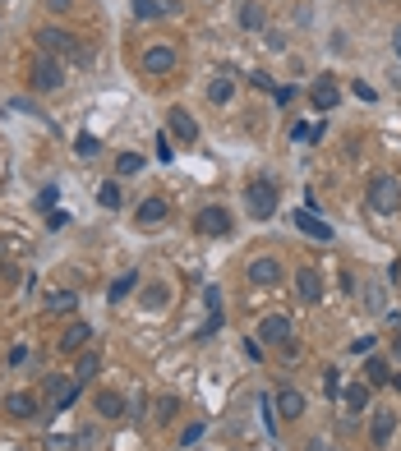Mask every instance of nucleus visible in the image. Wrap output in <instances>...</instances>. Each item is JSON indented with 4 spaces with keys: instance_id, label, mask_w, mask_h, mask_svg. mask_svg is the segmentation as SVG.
Listing matches in <instances>:
<instances>
[{
    "instance_id": "41",
    "label": "nucleus",
    "mask_w": 401,
    "mask_h": 451,
    "mask_svg": "<svg viewBox=\"0 0 401 451\" xmlns=\"http://www.w3.org/2000/svg\"><path fill=\"white\" fill-rule=\"evenodd\" d=\"M51 451H74V442L70 437H51Z\"/></svg>"
},
{
    "instance_id": "24",
    "label": "nucleus",
    "mask_w": 401,
    "mask_h": 451,
    "mask_svg": "<svg viewBox=\"0 0 401 451\" xmlns=\"http://www.w3.org/2000/svg\"><path fill=\"white\" fill-rule=\"evenodd\" d=\"M166 299H171V290H166V286H143V309H148V313H162Z\"/></svg>"
},
{
    "instance_id": "23",
    "label": "nucleus",
    "mask_w": 401,
    "mask_h": 451,
    "mask_svg": "<svg viewBox=\"0 0 401 451\" xmlns=\"http://www.w3.org/2000/svg\"><path fill=\"white\" fill-rule=\"evenodd\" d=\"M365 378H369V387H383V382H392V373H387V364H383L378 355L365 359Z\"/></svg>"
},
{
    "instance_id": "8",
    "label": "nucleus",
    "mask_w": 401,
    "mask_h": 451,
    "mask_svg": "<svg viewBox=\"0 0 401 451\" xmlns=\"http://www.w3.org/2000/svg\"><path fill=\"white\" fill-rule=\"evenodd\" d=\"M392 433H397V410H374V428H369L374 451H383L387 442H392Z\"/></svg>"
},
{
    "instance_id": "3",
    "label": "nucleus",
    "mask_w": 401,
    "mask_h": 451,
    "mask_svg": "<svg viewBox=\"0 0 401 451\" xmlns=\"http://www.w3.org/2000/svg\"><path fill=\"white\" fill-rule=\"evenodd\" d=\"M369 208L383 212V217H392V212H401V180H392V175H378L374 184H369Z\"/></svg>"
},
{
    "instance_id": "14",
    "label": "nucleus",
    "mask_w": 401,
    "mask_h": 451,
    "mask_svg": "<svg viewBox=\"0 0 401 451\" xmlns=\"http://www.w3.org/2000/svg\"><path fill=\"white\" fill-rule=\"evenodd\" d=\"M88 336H93V327H88V322H70V327H65V336L56 341V350H61V355H74V350L88 346Z\"/></svg>"
},
{
    "instance_id": "32",
    "label": "nucleus",
    "mask_w": 401,
    "mask_h": 451,
    "mask_svg": "<svg viewBox=\"0 0 401 451\" xmlns=\"http://www.w3.org/2000/svg\"><path fill=\"white\" fill-rule=\"evenodd\" d=\"M203 433H208V424H189V428H184V433H180V447H194V442H199Z\"/></svg>"
},
{
    "instance_id": "6",
    "label": "nucleus",
    "mask_w": 401,
    "mask_h": 451,
    "mask_svg": "<svg viewBox=\"0 0 401 451\" xmlns=\"http://www.w3.org/2000/svg\"><path fill=\"white\" fill-rule=\"evenodd\" d=\"M166 134H171V139H180V143H199V124H194V115L180 111V106L166 115Z\"/></svg>"
},
{
    "instance_id": "37",
    "label": "nucleus",
    "mask_w": 401,
    "mask_h": 451,
    "mask_svg": "<svg viewBox=\"0 0 401 451\" xmlns=\"http://www.w3.org/2000/svg\"><path fill=\"white\" fill-rule=\"evenodd\" d=\"M272 97H277V106H291L296 102V87H272Z\"/></svg>"
},
{
    "instance_id": "25",
    "label": "nucleus",
    "mask_w": 401,
    "mask_h": 451,
    "mask_svg": "<svg viewBox=\"0 0 401 451\" xmlns=\"http://www.w3.org/2000/svg\"><path fill=\"white\" fill-rule=\"evenodd\" d=\"M231 92H236V87H231V78H226V74L208 83V102H212V106H226V102H231Z\"/></svg>"
},
{
    "instance_id": "31",
    "label": "nucleus",
    "mask_w": 401,
    "mask_h": 451,
    "mask_svg": "<svg viewBox=\"0 0 401 451\" xmlns=\"http://www.w3.org/2000/svg\"><path fill=\"white\" fill-rule=\"evenodd\" d=\"M175 410H180V400H175V396H162V400H157V419H162V424H171Z\"/></svg>"
},
{
    "instance_id": "45",
    "label": "nucleus",
    "mask_w": 401,
    "mask_h": 451,
    "mask_svg": "<svg viewBox=\"0 0 401 451\" xmlns=\"http://www.w3.org/2000/svg\"><path fill=\"white\" fill-rule=\"evenodd\" d=\"M392 281H397V286H401V262H397V267H392Z\"/></svg>"
},
{
    "instance_id": "42",
    "label": "nucleus",
    "mask_w": 401,
    "mask_h": 451,
    "mask_svg": "<svg viewBox=\"0 0 401 451\" xmlns=\"http://www.w3.org/2000/svg\"><path fill=\"white\" fill-rule=\"evenodd\" d=\"M305 451H332V447L323 442V437H309V442H305Z\"/></svg>"
},
{
    "instance_id": "40",
    "label": "nucleus",
    "mask_w": 401,
    "mask_h": 451,
    "mask_svg": "<svg viewBox=\"0 0 401 451\" xmlns=\"http://www.w3.org/2000/svg\"><path fill=\"white\" fill-rule=\"evenodd\" d=\"M244 350H249V359H263V341L249 336V341H244Z\"/></svg>"
},
{
    "instance_id": "10",
    "label": "nucleus",
    "mask_w": 401,
    "mask_h": 451,
    "mask_svg": "<svg viewBox=\"0 0 401 451\" xmlns=\"http://www.w3.org/2000/svg\"><path fill=\"white\" fill-rule=\"evenodd\" d=\"M281 281V262L277 258H254L249 262V286H277Z\"/></svg>"
},
{
    "instance_id": "9",
    "label": "nucleus",
    "mask_w": 401,
    "mask_h": 451,
    "mask_svg": "<svg viewBox=\"0 0 401 451\" xmlns=\"http://www.w3.org/2000/svg\"><path fill=\"white\" fill-rule=\"evenodd\" d=\"M291 226H300L305 235H314V240H332V226L318 217V212H309V208H296L291 212Z\"/></svg>"
},
{
    "instance_id": "4",
    "label": "nucleus",
    "mask_w": 401,
    "mask_h": 451,
    "mask_svg": "<svg viewBox=\"0 0 401 451\" xmlns=\"http://www.w3.org/2000/svg\"><path fill=\"white\" fill-rule=\"evenodd\" d=\"M244 208H249V217L268 221L272 212H277V184L272 180H254L249 189H244Z\"/></svg>"
},
{
    "instance_id": "7",
    "label": "nucleus",
    "mask_w": 401,
    "mask_h": 451,
    "mask_svg": "<svg viewBox=\"0 0 401 451\" xmlns=\"http://www.w3.org/2000/svg\"><path fill=\"white\" fill-rule=\"evenodd\" d=\"M194 226H199L203 235H217L222 240V235H231V212L226 208H203L199 217H194Z\"/></svg>"
},
{
    "instance_id": "11",
    "label": "nucleus",
    "mask_w": 401,
    "mask_h": 451,
    "mask_svg": "<svg viewBox=\"0 0 401 451\" xmlns=\"http://www.w3.org/2000/svg\"><path fill=\"white\" fill-rule=\"evenodd\" d=\"M296 295L305 299V304H318L323 299V277H318L314 267H300L296 272Z\"/></svg>"
},
{
    "instance_id": "29",
    "label": "nucleus",
    "mask_w": 401,
    "mask_h": 451,
    "mask_svg": "<svg viewBox=\"0 0 401 451\" xmlns=\"http://www.w3.org/2000/svg\"><path fill=\"white\" fill-rule=\"evenodd\" d=\"M143 171V156L139 152H120L115 156V175H139Z\"/></svg>"
},
{
    "instance_id": "35",
    "label": "nucleus",
    "mask_w": 401,
    "mask_h": 451,
    "mask_svg": "<svg viewBox=\"0 0 401 451\" xmlns=\"http://www.w3.org/2000/svg\"><path fill=\"white\" fill-rule=\"evenodd\" d=\"M217 327H222V313H212V318H208V322H203V327H199V341H208V336H212V331H217Z\"/></svg>"
},
{
    "instance_id": "13",
    "label": "nucleus",
    "mask_w": 401,
    "mask_h": 451,
    "mask_svg": "<svg viewBox=\"0 0 401 451\" xmlns=\"http://www.w3.org/2000/svg\"><path fill=\"white\" fill-rule=\"evenodd\" d=\"M166 217H171V208H166V198H143L139 208H134V221H139V226H162Z\"/></svg>"
},
{
    "instance_id": "36",
    "label": "nucleus",
    "mask_w": 401,
    "mask_h": 451,
    "mask_svg": "<svg viewBox=\"0 0 401 451\" xmlns=\"http://www.w3.org/2000/svg\"><path fill=\"white\" fill-rule=\"evenodd\" d=\"M157 156H162V161H171V134H157Z\"/></svg>"
},
{
    "instance_id": "26",
    "label": "nucleus",
    "mask_w": 401,
    "mask_h": 451,
    "mask_svg": "<svg viewBox=\"0 0 401 451\" xmlns=\"http://www.w3.org/2000/svg\"><path fill=\"white\" fill-rule=\"evenodd\" d=\"M240 28H249V33H254V28H263V5H259V0H244V5H240Z\"/></svg>"
},
{
    "instance_id": "49",
    "label": "nucleus",
    "mask_w": 401,
    "mask_h": 451,
    "mask_svg": "<svg viewBox=\"0 0 401 451\" xmlns=\"http://www.w3.org/2000/svg\"><path fill=\"white\" fill-rule=\"evenodd\" d=\"M14 451H24V447H14Z\"/></svg>"
},
{
    "instance_id": "34",
    "label": "nucleus",
    "mask_w": 401,
    "mask_h": 451,
    "mask_svg": "<svg viewBox=\"0 0 401 451\" xmlns=\"http://www.w3.org/2000/svg\"><path fill=\"white\" fill-rule=\"evenodd\" d=\"M323 391H328V396H337V391H341V378H337V368H323Z\"/></svg>"
},
{
    "instance_id": "12",
    "label": "nucleus",
    "mask_w": 401,
    "mask_h": 451,
    "mask_svg": "<svg viewBox=\"0 0 401 451\" xmlns=\"http://www.w3.org/2000/svg\"><path fill=\"white\" fill-rule=\"evenodd\" d=\"M272 405H277L281 419H300V415H305V396H300L296 387H281L277 396H272Z\"/></svg>"
},
{
    "instance_id": "1",
    "label": "nucleus",
    "mask_w": 401,
    "mask_h": 451,
    "mask_svg": "<svg viewBox=\"0 0 401 451\" xmlns=\"http://www.w3.org/2000/svg\"><path fill=\"white\" fill-rule=\"evenodd\" d=\"M254 336H259L263 346H277L281 355H296V322H291L286 313H268V318L259 322Z\"/></svg>"
},
{
    "instance_id": "43",
    "label": "nucleus",
    "mask_w": 401,
    "mask_h": 451,
    "mask_svg": "<svg viewBox=\"0 0 401 451\" xmlns=\"http://www.w3.org/2000/svg\"><path fill=\"white\" fill-rule=\"evenodd\" d=\"M392 51L401 55V28H397V33H392Z\"/></svg>"
},
{
    "instance_id": "18",
    "label": "nucleus",
    "mask_w": 401,
    "mask_h": 451,
    "mask_svg": "<svg viewBox=\"0 0 401 451\" xmlns=\"http://www.w3.org/2000/svg\"><path fill=\"white\" fill-rule=\"evenodd\" d=\"M341 400H346L350 415H365V405H369V382H355V387H346V391H341Z\"/></svg>"
},
{
    "instance_id": "21",
    "label": "nucleus",
    "mask_w": 401,
    "mask_h": 451,
    "mask_svg": "<svg viewBox=\"0 0 401 451\" xmlns=\"http://www.w3.org/2000/svg\"><path fill=\"white\" fill-rule=\"evenodd\" d=\"M383 295H387L383 281H365V299H360V304H365L369 313H383V309H387V299H383Z\"/></svg>"
},
{
    "instance_id": "19",
    "label": "nucleus",
    "mask_w": 401,
    "mask_h": 451,
    "mask_svg": "<svg viewBox=\"0 0 401 451\" xmlns=\"http://www.w3.org/2000/svg\"><path fill=\"white\" fill-rule=\"evenodd\" d=\"M97 410H102L106 419H120L125 415V396L120 391H97Z\"/></svg>"
},
{
    "instance_id": "48",
    "label": "nucleus",
    "mask_w": 401,
    "mask_h": 451,
    "mask_svg": "<svg viewBox=\"0 0 401 451\" xmlns=\"http://www.w3.org/2000/svg\"><path fill=\"white\" fill-rule=\"evenodd\" d=\"M397 359H401V336H397Z\"/></svg>"
},
{
    "instance_id": "30",
    "label": "nucleus",
    "mask_w": 401,
    "mask_h": 451,
    "mask_svg": "<svg viewBox=\"0 0 401 451\" xmlns=\"http://www.w3.org/2000/svg\"><path fill=\"white\" fill-rule=\"evenodd\" d=\"M74 304H79V295H74V290H56V295L46 299V309H51V313H70Z\"/></svg>"
},
{
    "instance_id": "38",
    "label": "nucleus",
    "mask_w": 401,
    "mask_h": 451,
    "mask_svg": "<svg viewBox=\"0 0 401 451\" xmlns=\"http://www.w3.org/2000/svg\"><path fill=\"white\" fill-rule=\"evenodd\" d=\"M350 350H355V355H369V350H374V336H360V341H350Z\"/></svg>"
},
{
    "instance_id": "20",
    "label": "nucleus",
    "mask_w": 401,
    "mask_h": 451,
    "mask_svg": "<svg viewBox=\"0 0 401 451\" xmlns=\"http://www.w3.org/2000/svg\"><path fill=\"white\" fill-rule=\"evenodd\" d=\"M171 0H134V18H162V14H171Z\"/></svg>"
},
{
    "instance_id": "5",
    "label": "nucleus",
    "mask_w": 401,
    "mask_h": 451,
    "mask_svg": "<svg viewBox=\"0 0 401 451\" xmlns=\"http://www.w3.org/2000/svg\"><path fill=\"white\" fill-rule=\"evenodd\" d=\"M175 60H180V55H175V46L157 42V46H148V51H143V74H171Z\"/></svg>"
},
{
    "instance_id": "46",
    "label": "nucleus",
    "mask_w": 401,
    "mask_h": 451,
    "mask_svg": "<svg viewBox=\"0 0 401 451\" xmlns=\"http://www.w3.org/2000/svg\"><path fill=\"white\" fill-rule=\"evenodd\" d=\"M5 249H9V244H5V240H0V258H5Z\"/></svg>"
},
{
    "instance_id": "16",
    "label": "nucleus",
    "mask_w": 401,
    "mask_h": 451,
    "mask_svg": "<svg viewBox=\"0 0 401 451\" xmlns=\"http://www.w3.org/2000/svg\"><path fill=\"white\" fill-rule=\"evenodd\" d=\"M42 51H51V55H65V51H83V46H74V37L70 33H61V28H42Z\"/></svg>"
},
{
    "instance_id": "28",
    "label": "nucleus",
    "mask_w": 401,
    "mask_h": 451,
    "mask_svg": "<svg viewBox=\"0 0 401 451\" xmlns=\"http://www.w3.org/2000/svg\"><path fill=\"white\" fill-rule=\"evenodd\" d=\"M97 203H102L106 212H115V208H120V184H115V180H106L102 189H97Z\"/></svg>"
},
{
    "instance_id": "2",
    "label": "nucleus",
    "mask_w": 401,
    "mask_h": 451,
    "mask_svg": "<svg viewBox=\"0 0 401 451\" xmlns=\"http://www.w3.org/2000/svg\"><path fill=\"white\" fill-rule=\"evenodd\" d=\"M28 78H33L37 92H56V87L65 83V65H61V55L37 51V55H33V70H28Z\"/></svg>"
},
{
    "instance_id": "47",
    "label": "nucleus",
    "mask_w": 401,
    "mask_h": 451,
    "mask_svg": "<svg viewBox=\"0 0 401 451\" xmlns=\"http://www.w3.org/2000/svg\"><path fill=\"white\" fill-rule=\"evenodd\" d=\"M392 387H397V391H401V378H392Z\"/></svg>"
},
{
    "instance_id": "27",
    "label": "nucleus",
    "mask_w": 401,
    "mask_h": 451,
    "mask_svg": "<svg viewBox=\"0 0 401 451\" xmlns=\"http://www.w3.org/2000/svg\"><path fill=\"white\" fill-rule=\"evenodd\" d=\"M134 286H139V272H125V277H115V281H111V290H106V295H111V299H125Z\"/></svg>"
},
{
    "instance_id": "15",
    "label": "nucleus",
    "mask_w": 401,
    "mask_h": 451,
    "mask_svg": "<svg viewBox=\"0 0 401 451\" xmlns=\"http://www.w3.org/2000/svg\"><path fill=\"white\" fill-rule=\"evenodd\" d=\"M309 97H314V106H318V111H332V106L341 102V87H337V78H332V74H323L318 83H314V92H309Z\"/></svg>"
},
{
    "instance_id": "17",
    "label": "nucleus",
    "mask_w": 401,
    "mask_h": 451,
    "mask_svg": "<svg viewBox=\"0 0 401 451\" xmlns=\"http://www.w3.org/2000/svg\"><path fill=\"white\" fill-rule=\"evenodd\" d=\"M5 410H9L14 419H33V415H37V396H33V391H14V396L5 400Z\"/></svg>"
},
{
    "instance_id": "44",
    "label": "nucleus",
    "mask_w": 401,
    "mask_h": 451,
    "mask_svg": "<svg viewBox=\"0 0 401 451\" xmlns=\"http://www.w3.org/2000/svg\"><path fill=\"white\" fill-rule=\"evenodd\" d=\"M51 9H70V0H51Z\"/></svg>"
},
{
    "instance_id": "33",
    "label": "nucleus",
    "mask_w": 401,
    "mask_h": 451,
    "mask_svg": "<svg viewBox=\"0 0 401 451\" xmlns=\"http://www.w3.org/2000/svg\"><path fill=\"white\" fill-rule=\"evenodd\" d=\"M74 148H79V156H97V148H102V143H97L93 134H79V143H74Z\"/></svg>"
},
{
    "instance_id": "39",
    "label": "nucleus",
    "mask_w": 401,
    "mask_h": 451,
    "mask_svg": "<svg viewBox=\"0 0 401 451\" xmlns=\"http://www.w3.org/2000/svg\"><path fill=\"white\" fill-rule=\"evenodd\" d=\"M355 97H360V102H374V87H369L365 78H360V83H355Z\"/></svg>"
},
{
    "instance_id": "22",
    "label": "nucleus",
    "mask_w": 401,
    "mask_h": 451,
    "mask_svg": "<svg viewBox=\"0 0 401 451\" xmlns=\"http://www.w3.org/2000/svg\"><path fill=\"white\" fill-rule=\"evenodd\" d=\"M97 368H102V355H97V350H83V355H79V368H74V378H79V382H93Z\"/></svg>"
}]
</instances>
